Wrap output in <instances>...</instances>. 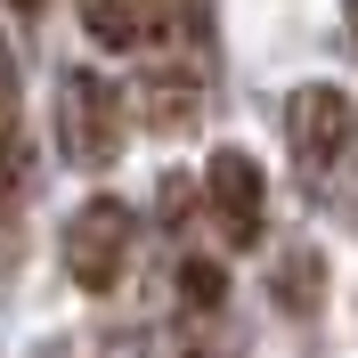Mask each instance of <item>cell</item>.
<instances>
[{
  "label": "cell",
  "mask_w": 358,
  "mask_h": 358,
  "mask_svg": "<svg viewBox=\"0 0 358 358\" xmlns=\"http://www.w3.org/2000/svg\"><path fill=\"white\" fill-rule=\"evenodd\" d=\"M57 147H66V163H82V171H106V163L122 155V90H114L106 73L73 66L66 82H57Z\"/></svg>",
  "instance_id": "obj_1"
},
{
  "label": "cell",
  "mask_w": 358,
  "mask_h": 358,
  "mask_svg": "<svg viewBox=\"0 0 358 358\" xmlns=\"http://www.w3.org/2000/svg\"><path fill=\"white\" fill-rule=\"evenodd\" d=\"M285 138H293V163H301V171H334V163L358 147V106H350V90L301 82V90H293V106H285Z\"/></svg>",
  "instance_id": "obj_2"
},
{
  "label": "cell",
  "mask_w": 358,
  "mask_h": 358,
  "mask_svg": "<svg viewBox=\"0 0 358 358\" xmlns=\"http://www.w3.org/2000/svg\"><path fill=\"white\" fill-rule=\"evenodd\" d=\"M122 261H131V203L90 196L82 212L66 220V277L82 293H106L114 277H122Z\"/></svg>",
  "instance_id": "obj_3"
},
{
  "label": "cell",
  "mask_w": 358,
  "mask_h": 358,
  "mask_svg": "<svg viewBox=\"0 0 358 358\" xmlns=\"http://www.w3.org/2000/svg\"><path fill=\"white\" fill-rule=\"evenodd\" d=\"M203 203H212V220H220V236L236 252L261 245V228H268V179H261V163H252L245 147H220V155L203 163Z\"/></svg>",
  "instance_id": "obj_4"
},
{
  "label": "cell",
  "mask_w": 358,
  "mask_h": 358,
  "mask_svg": "<svg viewBox=\"0 0 358 358\" xmlns=\"http://www.w3.org/2000/svg\"><path fill=\"white\" fill-rule=\"evenodd\" d=\"M277 301H285V310H317V301H326V252L293 245L285 261H277Z\"/></svg>",
  "instance_id": "obj_5"
},
{
  "label": "cell",
  "mask_w": 358,
  "mask_h": 358,
  "mask_svg": "<svg viewBox=\"0 0 358 358\" xmlns=\"http://www.w3.org/2000/svg\"><path fill=\"white\" fill-rule=\"evenodd\" d=\"M82 24H90V41L131 49L138 33H147V0H82Z\"/></svg>",
  "instance_id": "obj_6"
},
{
  "label": "cell",
  "mask_w": 358,
  "mask_h": 358,
  "mask_svg": "<svg viewBox=\"0 0 358 358\" xmlns=\"http://www.w3.org/2000/svg\"><path fill=\"white\" fill-rule=\"evenodd\" d=\"M17 114H24V90H17V57H8V41H0V147L17 138Z\"/></svg>",
  "instance_id": "obj_7"
},
{
  "label": "cell",
  "mask_w": 358,
  "mask_h": 358,
  "mask_svg": "<svg viewBox=\"0 0 358 358\" xmlns=\"http://www.w3.org/2000/svg\"><path fill=\"white\" fill-rule=\"evenodd\" d=\"M179 293H187L196 310H212V301H220V268H212V261H187V268H179Z\"/></svg>",
  "instance_id": "obj_8"
},
{
  "label": "cell",
  "mask_w": 358,
  "mask_h": 358,
  "mask_svg": "<svg viewBox=\"0 0 358 358\" xmlns=\"http://www.w3.org/2000/svg\"><path fill=\"white\" fill-rule=\"evenodd\" d=\"M24 171H33V155H24L17 138H8V147H0V203H8V196L24 187Z\"/></svg>",
  "instance_id": "obj_9"
},
{
  "label": "cell",
  "mask_w": 358,
  "mask_h": 358,
  "mask_svg": "<svg viewBox=\"0 0 358 358\" xmlns=\"http://www.w3.org/2000/svg\"><path fill=\"white\" fill-rule=\"evenodd\" d=\"M8 8H17V17H41V0H8Z\"/></svg>",
  "instance_id": "obj_10"
},
{
  "label": "cell",
  "mask_w": 358,
  "mask_h": 358,
  "mask_svg": "<svg viewBox=\"0 0 358 358\" xmlns=\"http://www.w3.org/2000/svg\"><path fill=\"white\" fill-rule=\"evenodd\" d=\"M350 33H358V0H350Z\"/></svg>",
  "instance_id": "obj_11"
}]
</instances>
